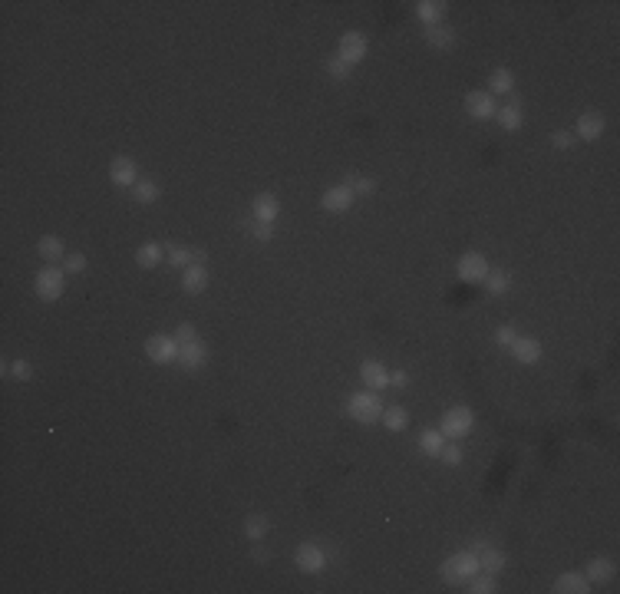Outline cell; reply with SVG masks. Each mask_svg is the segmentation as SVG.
<instances>
[{"instance_id":"d4e9b609","label":"cell","mask_w":620,"mask_h":594,"mask_svg":"<svg viewBox=\"0 0 620 594\" xmlns=\"http://www.w3.org/2000/svg\"><path fill=\"white\" fill-rule=\"evenodd\" d=\"M505 568V555H501L495 545H485L482 551H479V571H489V575H499V571Z\"/></svg>"},{"instance_id":"d590c367","label":"cell","mask_w":620,"mask_h":594,"mask_svg":"<svg viewBox=\"0 0 620 594\" xmlns=\"http://www.w3.org/2000/svg\"><path fill=\"white\" fill-rule=\"evenodd\" d=\"M63 271H69V274H83V271H86V254H83V251H66Z\"/></svg>"},{"instance_id":"83f0119b","label":"cell","mask_w":620,"mask_h":594,"mask_svg":"<svg viewBox=\"0 0 620 594\" xmlns=\"http://www.w3.org/2000/svg\"><path fill=\"white\" fill-rule=\"evenodd\" d=\"M267 528H271V522H267V515H261V512H251V515L244 518V535H248V542H264Z\"/></svg>"},{"instance_id":"52a82bcc","label":"cell","mask_w":620,"mask_h":594,"mask_svg":"<svg viewBox=\"0 0 620 594\" xmlns=\"http://www.w3.org/2000/svg\"><path fill=\"white\" fill-rule=\"evenodd\" d=\"M489 261H485V254H479V251H465L462 258H459L456 264V274L459 281H469V284H479V281H485L489 277Z\"/></svg>"},{"instance_id":"ba28073f","label":"cell","mask_w":620,"mask_h":594,"mask_svg":"<svg viewBox=\"0 0 620 594\" xmlns=\"http://www.w3.org/2000/svg\"><path fill=\"white\" fill-rule=\"evenodd\" d=\"M366 50H370V44H366V36H363L360 30H346V34L340 36V44H336V56L344 63H350V66H356V63L366 56Z\"/></svg>"},{"instance_id":"4fadbf2b","label":"cell","mask_w":620,"mask_h":594,"mask_svg":"<svg viewBox=\"0 0 620 594\" xmlns=\"http://www.w3.org/2000/svg\"><path fill=\"white\" fill-rule=\"evenodd\" d=\"M277 215H281V198H277L274 192H258V195H254V202H251V218L274 224Z\"/></svg>"},{"instance_id":"ffe728a7","label":"cell","mask_w":620,"mask_h":594,"mask_svg":"<svg viewBox=\"0 0 620 594\" xmlns=\"http://www.w3.org/2000/svg\"><path fill=\"white\" fill-rule=\"evenodd\" d=\"M515 89V73L509 66H495L489 73V93L491 96H509Z\"/></svg>"},{"instance_id":"603a6c76","label":"cell","mask_w":620,"mask_h":594,"mask_svg":"<svg viewBox=\"0 0 620 594\" xmlns=\"http://www.w3.org/2000/svg\"><path fill=\"white\" fill-rule=\"evenodd\" d=\"M495 122H499L505 132H515V129H521L525 112H521V106H499V112H495Z\"/></svg>"},{"instance_id":"484cf974","label":"cell","mask_w":620,"mask_h":594,"mask_svg":"<svg viewBox=\"0 0 620 594\" xmlns=\"http://www.w3.org/2000/svg\"><path fill=\"white\" fill-rule=\"evenodd\" d=\"M426 40H429V46H436V50H452V46H456V34H452L446 24L426 26Z\"/></svg>"},{"instance_id":"836d02e7","label":"cell","mask_w":620,"mask_h":594,"mask_svg":"<svg viewBox=\"0 0 620 594\" xmlns=\"http://www.w3.org/2000/svg\"><path fill=\"white\" fill-rule=\"evenodd\" d=\"M465 585H469V591H472V594H495V591H499V581H495V575H489V571H479V575H472Z\"/></svg>"},{"instance_id":"e0dca14e","label":"cell","mask_w":620,"mask_h":594,"mask_svg":"<svg viewBox=\"0 0 620 594\" xmlns=\"http://www.w3.org/2000/svg\"><path fill=\"white\" fill-rule=\"evenodd\" d=\"M551 591L554 594H587L591 591V581H587L581 571H564V575H558Z\"/></svg>"},{"instance_id":"4dcf8cb0","label":"cell","mask_w":620,"mask_h":594,"mask_svg":"<svg viewBox=\"0 0 620 594\" xmlns=\"http://www.w3.org/2000/svg\"><path fill=\"white\" fill-rule=\"evenodd\" d=\"M442 446H446V436H442L439 430H422V432H419V449L426 452V456H436V459H439Z\"/></svg>"},{"instance_id":"7c38bea8","label":"cell","mask_w":620,"mask_h":594,"mask_svg":"<svg viewBox=\"0 0 620 594\" xmlns=\"http://www.w3.org/2000/svg\"><path fill=\"white\" fill-rule=\"evenodd\" d=\"M604 129H607V119H604L597 109L581 112V119H577V126H574L577 139H584V142H597V139L604 136Z\"/></svg>"},{"instance_id":"60d3db41","label":"cell","mask_w":620,"mask_h":594,"mask_svg":"<svg viewBox=\"0 0 620 594\" xmlns=\"http://www.w3.org/2000/svg\"><path fill=\"white\" fill-rule=\"evenodd\" d=\"M175 340H179V347H181V344H191V340H201V337H199V330H195V324H179Z\"/></svg>"},{"instance_id":"2e32d148","label":"cell","mask_w":620,"mask_h":594,"mask_svg":"<svg viewBox=\"0 0 620 594\" xmlns=\"http://www.w3.org/2000/svg\"><path fill=\"white\" fill-rule=\"evenodd\" d=\"M509 350H511V357H515L518 363H525V367H531V363L541 360V344H538L534 337H521V334H518V340L509 347Z\"/></svg>"},{"instance_id":"e575fe53","label":"cell","mask_w":620,"mask_h":594,"mask_svg":"<svg viewBox=\"0 0 620 594\" xmlns=\"http://www.w3.org/2000/svg\"><path fill=\"white\" fill-rule=\"evenodd\" d=\"M344 185L354 192V195H373V192H376V182L366 179V175H346Z\"/></svg>"},{"instance_id":"7402d4cb","label":"cell","mask_w":620,"mask_h":594,"mask_svg":"<svg viewBox=\"0 0 620 594\" xmlns=\"http://www.w3.org/2000/svg\"><path fill=\"white\" fill-rule=\"evenodd\" d=\"M36 251H40V258H44L46 264H56V261L66 258V248H63V242L56 234H44V238L36 242Z\"/></svg>"},{"instance_id":"4316f807","label":"cell","mask_w":620,"mask_h":594,"mask_svg":"<svg viewBox=\"0 0 620 594\" xmlns=\"http://www.w3.org/2000/svg\"><path fill=\"white\" fill-rule=\"evenodd\" d=\"M383 426H386L389 432H403L406 426H409V413H406L403 406L389 403L386 410H383Z\"/></svg>"},{"instance_id":"44dd1931","label":"cell","mask_w":620,"mask_h":594,"mask_svg":"<svg viewBox=\"0 0 620 594\" xmlns=\"http://www.w3.org/2000/svg\"><path fill=\"white\" fill-rule=\"evenodd\" d=\"M614 571H617V565H614L611 558H591L584 568V578L591 581V585H604V581H611Z\"/></svg>"},{"instance_id":"9c48e42d","label":"cell","mask_w":620,"mask_h":594,"mask_svg":"<svg viewBox=\"0 0 620 594\" xmlns=\"http://www.w3.org/2000/svg\"><path fill=\"white\" fill-rule=\"evenodd\" d=\"M465 112H469L472 119H495L499 103H495V96H491L489 89H475V93L465 96Z\"/></svg>"},{"instance_id":"8992f818","label":"cell","mask_w":620,"mask_h":594,"mask_svg":"<svg viewBox=\"0 0 620 594\" xmlns=\"http://www.w3.org/2000/svg\"><path fill=\"white\" fill-rule=\"evenodd\" d=\"M146 357L152 363H159V367H165V363H175L179 360V340L169 334H152L146 340Z\"/></svg>"},{"instance_id":"ee69618b","label":"cell","mask_w":620,"mask_h":594,"mask_svg":"<svg viewBox=\"0 0 620 594\" xmlns=\"http://www.w3.org/2000/svg\"><path fill=\"white\" fill-rule=\"evenodd\" d=\"M251 558L264 565V561H267V548H261V542H254V548H251Z\"/></svg>"},{"instance_id":"1f68e13d","label":"cell","mask_w":620,"mask_h":594,"mask_svg":"<svg viewBox=\"0 0 620 594\" xmlns=\"http://www.w3.org/2000/svg\"><path fill=\"white\" fill-rule=\"evenodd\" d=\"M485 287H489L491 297H501V294H509V287H511V274L501 271V267H495V271H489V277H485Z\"/></svg>"},{"instance_id":"9a60e30c","label":"cell","mask_w":620,"mask_h":594,"mask_svg":"<svg viewBox=\"0 0 620 594\" xmlns=\"http://www.w3.org/2000/svg\"><path fill=\"white\" fill-rule=\"evenodd\" d=\"M360 380H363V387H366V390H376V393H383V390L389 387V370L379 360H363L360 363Z\"/></svg>"},{"instance_id":"3957f363","label":"cell","mask_w":620,"mask_h":594,"mask_svg":"<svg viewBox=\"0 0 620 594\" xmlns=\"http://www.w3.org/2000/svg\"><path fill=\"white\" fill-rule=\"evenodd\" d=\"M472 430H475V413L469 410V406H452V410H446V413H442L439 432L446 436V440L462 442Z\"/></svg>"},{"instance_id":"f35d334b","label":"cell","mask_w":620,"mask_h":594,"mask_svg":"<svg viewBox=\"0 0 620 594\" xmlns=\"http://www.w3.org/2000/svg\"><path fill=\"white\" fill-rule=\"evenodd\" d=\"M439 459L446 465H459V462H462V446H459V442H449V446H442Z\"/></svg>"},{"instance_id":"ab89813d","label":"cell","mask_w":620,"mask_h":594,"mask_svg":"<svg viewBox=\"0 0 620 594\" xmlns=\"http://www.w3.org/2000/svg\"><path fill=\"white\" fill-rule=\"evenodd\" d=\"M515 340H518V330L511 327V324H505V327L495 330V344H499V347H511Z\"/></svg>"},{"instance_id":"d6a6232c","label":"cell","mask_w":620,"mask_h":594,"mask_svg":"<svg viewBox=\"0 0 620 594\" xmlns=\"http://www.w3.org/2000/svg\"><path fill=\"white\" fill-rule=\"evenodd\" d=\"M165 261H169L175 271H185L189 264H195L191 248H185V244H169V248H165Z\"/></svg>"},{"instance_id":"ac0fdd59","label":"cell","mask_w":620,"mask_h":594,"mask_svg":"<svg viewBox=\"0 0 620 594\" xmlns=\"http://www.w3.org/2000/svg\"><path fill=\"white\" fill-rule=\"evenodd\" d=\"M208 267L205 264H189L185 271H181V291L185 294H201L208 287Z\"/></svg>"},{"instance_id":"8fae6325","label":"cell","mask_w":620,"mask_h":594,"mask_svg":"<svg viewBox=\"0 0 620 594\" xmlns=\"http://www.w3.org/2000/svg\"><path fill=\"white\" fill-rule=\"evenodd\" d=\"M350 205H354V192L346 189L344 182H340V185H330V189L320 195V208L330 212V215H344V212H350Z\"/></svg>"},{"instance_id":"7bdbcfd3","label":"cell","mask_w":620,"mask_h":594,"mask_svg":"<svg viewBox=\"0 0 620 594\" xmlns=\"http://www.w3.org/2000/svg\"><path fill=\"white\" fill-rule=\"evenodd\" d=\"M389 387H396V390L409 387V377H406V370H389Z\"/></svg>"},{"instance_id":"f1b7e54d","label":"cell","mask_w":620,"mask_h":594,"mask_svg":"<svg viewBox=\"0 0 620 594\" xmlns=\"http://www.w3.org/2000/svg\"><path fill=\"white\" fill-rule=\"evenodd\" d=\"M159 195H162V189L152 179H139L136 189H132V198H136L139 205H152V202H159Z\"/></svg>"},{"instance_id":"5b68a950","label":"cell","mask_w":620,"mask_h":594,"mask_svg":"<svg viewBox=\"0 0 620 594\" xmlns=\"http://www.w3.org/2000/svg\"><path fill=\"white\" fill-rule=\"evenodd\" d=\"M294 561H297V568L304 575H320V571L327 568V551L320 548L317 542H301L297 551H294Z\"/></svg>"},{"instance_id":"5bb4252c","label":"cell","mask_w":620,"mask_h":594,"mask_svg":"<svg viewBox=\"0 0 620 594\" xmlns=\"http://www.w3.org/2000/svg\"><path fill=\"white\" fill-rule=\"evenodd\" d=\"M205 363H208V347L201 344V340H191V344L179 347V367L181 370L195 373V370H201Z\"/></svg>"},{"instance_id":"cb8c5ba5","label":"cell","mask_w":620,"mask_h":594,"mask_svg":"<svg viewBox=\"0 0 620 594\" xmlns=\"http://www.w3.org/2000/svg\"><path fill=\"white\" fill-rule=\"evenodd\" d=\"M162 258H165V251H162V244H155V242H146L142 248L136 251V264L146 267V271L159 267V264H162Z\"/></svg>"},{"instance_id":"30bf717a","label":"cell","mask_w":620,"mask_h":594,"mask_svg":"<svg viewBox=\"0 0 620 594\" xmlns=\"http://www.w3.org/2000/svg\"><path fill=\"white\" fill-rule=\"evenodd\" d=\"M109 182L116 189H136L139 172H136V162H132L129 155H116L109 162Z\"/></svg>"},{"instance_id":"f546056e","label":"cell","mask_w":620,"mask_h":594,"mask_svg":"<svg viewBox=\"0 0 620 594\" xmlns=\"http://www.w3.org/2000/svg\"><path fill=\"white\" fill-rule=\"evenodd\" d=\"M241 228L254 238L258 244H267L271 238H274V224H267V222H258V218H244Z\"/></svg>"},{"instance_id":"d6986e66","label":"cell","mask_w":620,"mask_h":594,"mask_svg":"<svg viewBox=\"0 0 620 594\" xmlns=\"http://www.w3.org/2000/svg\"><path fill=\"white\" fill-rule=\"evenodd\" d=\"M446 10H449V4H442V0H419L416 4V17L426 26H439L446 20Z\"/></svg>"},{"instance_id":"277c9868","label":"cell","mask_w":620,"mask_h":594,"mask_svg":"<svg viewBox=\"0 0 620 594\" xmlns=\"http://www.w3.org/2000/svg\"><path fill=\"white\" fill-rule=\"evenodd\" d=\"M34 287H36V297H40V301H46V304L60 301V297H63V287H66L63 267H56V264H44L40 271H36Z\"/></svg>"},{"instance_id":"8d00e7d4","label":"cell","mask_w":620,"mask_h":594,"mask_svg":"<svg viewBox=\"0 0 620 594\" xmlns=\"http://www.w3.org/2000/svg\"><path fill=\"white\" fill-rule=\"evenodd\" d=\"M350 69H354V66H350V63H344V60H340V56H336V53H334V56H330V60H327V73L336 79V83H344V79L350 76Z\"/></svg>"},{"instance_id":"74e56055","label":"cell","mask_w":620,"mask_h":594,"mask_svg":"<svg viewBox=\"0 0 620 594\" xmlns=\"http://www.w3.org/2000/svg\"><path fill=\"white\" fill-rule=\"evenodd\" d=\"M10 377L20 380V383H26V380H34V367H30L26 360H14L10 363Z\"/></svg>"},{"instance_id":"7a4b0ae2","label":"cell","mask_w":620,"mask_h":594,"mask_svg":"<svg viewBox=\"0 0 620 594\" xmlns=\"http://www.w3.org/2000/svg\"><path fill=\"white\" fill-rule=\"evenodd\" d=\"M439 575H442V581H446V585H465V581H469V578L472 575H479V555H475V551H456V555H452V558H446L442 561V568H439Z\"/></svg>"},{"instance_id":"6da1fadb","label":"cell","mask_w":620,"mask_h":594,"mask_svg":"<svg viewBox=\"0 0 620 594\" xmlns=\"http://www.w3.org/2000/svg\"><path fill=\"white\" fill-rule=\"evenodd\" d=\"M383 410H386V403H383V396L376 393V390H356V393L346 396V416L354 422H360V426H373V422L383 420Z\"/></svg>"},{"instance_id":"b9f144b4","label":"cell","mask_w":620,"mask_h":594,"mask_svg":"<svg viewBox=\"0 0 620 594\" xmlns=\"http://www.w3.org/2000/svg\"><path fill=\"white\" fill-rule=\"evenodd\" d=\"M551 146H554V149H571V146H574V132L558 129V132L551 136Z\"/></svg>"}]
</instances>
